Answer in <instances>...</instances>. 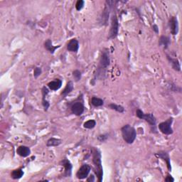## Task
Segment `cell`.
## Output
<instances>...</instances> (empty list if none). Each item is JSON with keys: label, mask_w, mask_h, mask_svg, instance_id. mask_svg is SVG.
Returning a JSON list of instances; mask_svg holds the SVG:
<instances>
[{"label": "cell", "mask_w": 182, "mask_h": 182, "mask_svg": "<svg viewBox=\"0 0 182 182\" xmlns=\"http://www.w3.org/2000/svg\"><path fill=\"white\" fill-rule=\"evenodd\" d=\"M93 162L94 165V170L96 173L97 179L99 181H102V176H103V170H102V166L101 163V155L100 151L96 149H95L93 151Z\"/></svg>", "instance_id": "6da1fadb"}, {"label": "cell", "mask_w": 182, "mask_h": 182, "mask_svg": "<svg viewBox=\"0 0 182 182\" xmlns=\"http://www.w3.org/2000/svg\"><path fill=\"white\" fill-rule=\"evenodd\" d=\"M123 140L127 144H132L135 142L137 137V132L135 129L130 125H126L123 126L121 129Z\"/></svg>", "instance_id": "7a4b0ae2"}, {"label": "cell", "mask_w": 182, "mask_h": 182, "mask_svg": "<svg viewBox=\"0 0 182 182\" xmlns=\"http://www.w3.org/2000/svg\"><path fill=\"white\" fill-rule=\"evenodd\" d=\"M110 63V58L109 52L107 49H103L101 52V58H100V63L98 67L99 74H104L107 68L108 67Z\"/></svg>", "instance_id": "3957f363"}, {"label": "cell", "mask_w": 182, "mask_h": 182, "mask_svg": "<svg viewBox=\"0 0 182 182\" xmlns=\"http://www.w3.org/2000/svg\"><path fill=\"white\" fill-rule=\"evenodd\" d=\"M136 115L139 117L140 119L145 120L146 122H147L150 125V127H152V130L153 132H157L156 131V125H157V120H156L155 117L152 113L145 114L143 112L142 110L140 109H137L136 111Z\"/></svg>", "instance_id": "277c9868"}, {"label": "cell", "mask_w": 182, "mask_h": 182, "mask_svg": "<svg viewBox=\"0 0 182 182\" xmlns=\"http://www.w3.org/2000/svg\"><path fill=\"white\" fill-rule=\"evenodd\" d=\"M119 31V22L116 14H113L111 17V26L109 33V39H114L117 37Z\"/></svg>", "instance_id": "5b68a950"}, {"label": "cell", "mask_w": 182, "mask_h": 182, "mask_svg": "<svg viewBox=\"0 0 182 182\" xmlns=\"http://www.w3.org/2000/svg\"><path fill=\"white\" fill-rule=\"evenodd\" d=\"M173 122V118L170 117V119H168L166 121L161 122L159 125V129L160 131L163 133V134L170 135L173 133V130L171 128V124Z\"/></svg>", "instance_id": "8992f818"}, {"label": "cell", "mask_w": 182, "mask_h": 182, "mask_svg": "<svg viewBox=\"0 0 182 182\" xmlns=\"http://www.w3.org/2000/svg\"><path fill=\"white\" fill-rule=\"evenodd\" d=\"M71 110L73 114L76 115V116H81L85 110V107H84V105L82 102L76 101L71 106Z\"/></svg>", "instance_id": "52a82bcc"}, {"label": "cell", "mask_w": 182, "mask_h": 182, "mask_svg": "<svg viewBox=\"0 0 182 182\" xmlns=\"http://www.w3.org/2000/svg\"><path fill=\"white\" fill-rule=\"evenodd\" d=\"M91 166L90 165L85 164V165H82L80 169H79L78 171H77L76 173V176L77 178L79 179H84L88 177V174H90V171H91Z\"/></svg>", "instance_id": "ba28073f"}, {"label": "cell", "mask_w": 182, "mask_h": 182, "mask_svg": "<svg viewBox=\"0 0 182 182\" xmlns=\"http://www.w3.org/2000/svg\"><path fill=\"white\" fill-rule=\"evenodd\" d=\"M169 27H170L171 33L172 35L175 36L179 32V23L177 18L175 17H171L170 22H169Z\"/></svg>", "instance_id": "9c48e42d"}, {"label": "cell", "mask_w": 182, "mask_h": 182, "mask_svg": "<svg viewBox=\"0 0 182 182\" xmlns=\"http://www.w3.org/2000/svg\"><path fill=\"white\" fill-rule=\"evenodd\" d=\"M79 48V43L76 38H73L67 44V49L71 52L76 53Z\"/></svg>", "instance_id": "30bf717a"}, {"label": "cell", "mask_w": 182, "mask_h": 182, "mask_svg": "<svg viewBox=\"0 0 182 182\" xmlns=\"http://www.w3.org/2000/svg\"><path fill=\"white\" fill-rule=\"evenodd\" d=\"M156 155L158 156L159 157L161 158L164 161H166L169 171H171V164H170V156H169V155H168V153L165 152V151H160V152H159Z\"/></svg>", "instance_id": "8fae6325"}, {"label": "cell", "mask_w": 182, "mask_h": 182, "mask_svg": "<svg viewBox=\"0 0 182 182\" xmlns=\"http://www.w3.org/2000/svg\"><path fill=\"white\" fill-rule=\"evenodd\" d=\"M61 164H62V166H63V167L65 168V173H64V175L66 176H70L71 175V172H72V165L71 163L68 160H63L61 161Z\"/></svg>", "instance_id": "7c38bea8"}, {"label": "cell", "mask_w": 182, "mask_h": 182, "mask_svg": "<svg viewBox=\"0 0 182 182\" xmlns=\"http://www.w3.org/2000/svg\"><path fill=\"white\" fill-rule=\"evenodd\" d=\"M48 90L47 89V88H46V87H43L42 88V105L43 107H44V110L46 111H47L48 107L50 106V103L49 102H48L47 100V95L48 94Z\"/></svg>", "instance_id": "4fadbf2b"}, {"label": "cell", "mask_w": 182, "mask_h": 182, "mask_svg": "<svg viewBox=\"0 0 182 182\" xmlns=\"http://www.w3.org/2000/svg\"><path fill=\"white\" fill-rule=\"evenodd\" d=\"M62 86V81L60 79H55V81H51L48 83V88L51 91H57Z\"/></svg>", "instance_id": "5bb4252c"}, {"label": "cell", "mask_w": 182, "mask_h": 182, "mask_svg": "<svg viewBox=\"0 0 182 182\" xmlns=\"http://www.w3.org/2000/svg\"><path fill=\"white\" fill-rule=\"evenodd\" d=\"M17 153L22 157H27L28 156L30 155L31 150L29 147L26 146H20L17 148Z\"/></svg>", "instance_id": "9a60e30c"}, {"label": "cell", "mask_w": 182, "mask_h": 182, "mask_svg": "<svg viewBox=\"0 0 182 182\" xmlns=\"http://www.w3.org/2000/svg\"><path fill=\"white\" fill-rule=\"evenodd\" d=\"M167 59L170 61V64L171 65V67H172L174 70L176 71H181V66H180V63H179V60L177 58H172V56H170L167 55Z\"/></svg>", "instance_id": "2e32d148"}, {"label": "cell", "mask_w": 182, "mask_h": 182, "mask_svg": "<svg viewBox=\"0 0 182 182\" xmlns=\"http://www.w3.org/2000/svg\"><path fill=\"white\" fill-rule=\"evenodd\" d=\"M44 47L46 48V49L49 51L51 54H53L55 51L57 49V48H60L61 46H56V47H54V46L52 45V42H51V40L47 39L44 43Z\"/></svg>", "instance_id": "e0dca14e"}, {"label": "cell", "mask_w": 182, "mask_h": 182, "mask_svg": "<svg viewBox=\"0 0 182 182\" xmlns=\"http://www.w3.org/2000/svg\"><path fill=\"white\" fill-rule=\"evenodd\" d=\"M73 90V83L72 81H69L68 83L66 84V86L61 93V96L63 97H65L68 96V94H70Z\"/></svg>", "instance_id": "ac0fdd59"}, {"label": "cell", "mask_w": 182, "mask_h": 182, "mask_svg": "<svg viewBox=\"0 0 182 182\" xmlns=\"http://www.w3.org/2000/svg\"><path fill=\"white\" fill-rule=\"evenodd\" d=\"M170 44V38L165 37V36H161L160 38V41H159V45H160V47H162L165 49H166Z\"/></svg>", "instance_id": "d6986e66"}, {"label": "cell", "mask_w": 182, "mask_h": 182, "mask_svg": "<svg viewBox=\"0 0 182 182\" xmlns=\"http://www.w3.org/2000/svg\"><path fill=\"white\" fill-rule=\"evenodd\" d=\"M61 143H62V140H61L52 137L50 138V139L47 141V147H56V146L60 145Z\"/></svg>", "instance_id": "ffe728a7"}, {"label": "cell", "mask_w": 182, "mask_h": 182, "mask_svg": "<svg viewBox=\"0 0 182 182\" xmlns=\"http://www.w3.org/2000/svg\"><path fill=\"white\" fill-rule=\"evenodd\" d=\"M91 104L95 107H101L104 105V101L99 97L93 96L91 99Z\"/></svg>", "instance_id": "44dd1931"}, {"label": "cell", "mask_w": 182, "mask_h": 182, "mask_svg": "<svg viewBox=\"0 0 182 182\" xmlns=\"http://www.w3.org/2000/svg\"><path fill=\"white\" fill-rule=\"evenodd\" d=\"M23 175H24V171H22L21 169H18V170H15L12 172L11 176L12 179H21Z\"/></svg>", "instance_id": "7402d4cb"}, {"label": "cell", "mask_w": 182, "mask_h": 182, "mask_svg": "<svg viewBox=\"0 0 182 182\" xmlns=\"http://www.w3.org/2000/svg\"><path fill=\"white\" fill-rule=\"evenodd\" d=\"M108 107H110V109L114 110H115V111L120 112V113H122V112H124V111H125V108L122 106H118V105H116V104H114V103L110 104Z\"/></svg>", "instance_id": "603a6c76"}, {"label": "cell", "mask_w": 182, "mask_h": 182, "mask_svg": "<svg viewBox=\"0 0 182 182\" xmlns=\"http://www.w3.org/2000/svg\"><path fill=\"white\" fill-rule=\"evenodd\" d=\"M96 125V122L94 120H90L86 121L83 124V127L86 128V129H93Z\"/></svg>", "instance_id": "cb8c5ba5"}, {"label": "cell", "mask_w": 182, "mask_h": 182, "mask_svg": "<svg viewBox=\"0 0 182 182\" xmlns=\"http://www.w3.org/2000/svg\"><path fill=\"white\" fill-rule=\"evenodd\" d=\"M73 76L74 77V78H75L76 81L78 82L81 79V76H82L81 72L78 70H75L73 72Z\"/></svg>", "instance_id": "d4e9b609"}, {"label": "cell", "mask_w": 182, "mask_h": 182, "mask_svg": "<svg viewBox=\"0 0 182 182\" xmlns=\"http://www.w3.org/2000/svg\"><path fill=\"white\" fill-rule=\"evenodd\" d=\"M84 4H85V2H84L83 0H78L76 4V9L78 10V11H81V10L83 8Z\"/></svg>", "instance_id": "484cf974"}, {"label": "cell", "mask_w": 182, "mask_h": 182, "mask_svg": "<svg viewBox=\"0 0 182 182\" xmlns=\"http://www.w3.org/2000/svg\"><path fill=\"white\" fill-rule=\"evenodd\" d=\"M42 68H38V67H37V68H35L34 69V76L36 78H37L38 76H39L41 74H42Z\"/></svg>", "instance_id": "4316f807"}, {"label": "cell", "mask_w": 182, "mask_h": 182, "mask_svg": "<svg viewBox=\"0 0 182 182\" xmlns=\"http://www.w3.org/2000/svg\"><path fill=\"white\" fill-rule=\"evenodd\" d=\"M168 86L170 87V89L171 90V91H174V92H177V91L181 92V88H179V87L176 86L175 85H174V84H172V83H171V85Z\"/></svg>", "instance_id": "83f0119b"}, {"label": "cell", "mask_w": 182, "mask_h": 182, "mask_svg": "<svg viewBox=\"0 0 182 182\" xmlns=\"http://www.w3.org/2000/svg\"><path fill=\"white\" fill-rule=\"evenodd\" d=\"M107 138H108V135H102L98 136L97 139H98L99 141H101V142H105Z\"/></svg>", "instance_id": "f1b7e54d"}, {"label": "cell", "mask_w": 182, "mask_h": 182, "mask_svg": "<svg viewBox=\"0 0 182 182\" xmlns=\"http://www.w3.org/2000/svg\"><path fill=\"white\" fill-rule=\"evenodd\" d=\"M165 181H168V182H173L174 181V179L172 177V176L170 175H168L165 178Z\"/></svg>", "instance_id": "f546056e"}, {"label": "cell", "mask_w": 182, "mask_h": 182, "mask_svg": "<svg viewBox=\"0 0 182 182\" xmlns=\"http://www.w3.org/2000/svg\"><path fill=\"white\" fill-rule=\"evenodd\" d=\"M152 29L154 30V32H155V33H157V34H158V33H159V28L157 27V25L154 24L152 26Z\"/></svg>", "instance_id": "4dcf8cb0"}, {"label": "cell", "mask_w": 182, "mask_h": 182, "mask_svg": "<svg viewBox=\"0 0 182 182\" xmlns=\"http://www.w3.org/2000/svg\"><path fill=\"white\" fill-rule=\"evenodd\" d=\"M88 181H95V179H94V176L93 175H91V176H90V178L88 179V180H87Z\"/></svg>", "instance_id": "1f68e13d"}]
</instances>
